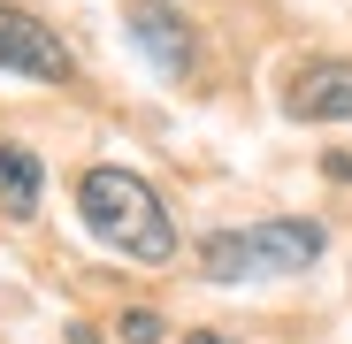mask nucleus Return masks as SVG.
I'll return each instance as SVG.
<instances>
[{"instance_id": "f257e3e1", "label": "nucleus", "mask_w": 352, "mask_h": 344, "mask_svg": "<svg viewBox=\"0 0 352 344\" xmlns=\"http://www.w3.org/2000/svg\"><path fill=\"white\" fill-rule=\"evenodd\" d=\"M77 214H85V229L107 253H123L138 268H168L176 260V222H168L161 192L138 168H85L77 176Z\"/></svg>"}, {"instance_id": "f03ea898", "label": "nucleus", "mask_w": 352, "mask_h": 344, "mask_svg": "<svg viewBox=\"0 0 352 344\" xmlns=\"http://www.w3.org/2000/svg\"><path fill=\"white\" fill-rule=\"evenodd\" d=\"M329 253V229L307 214H276L245 229H214L199 238V275L207 283H276V275H307Z\"/></svg>"}, {"instance_id": "7ed1b4c3", "label": "nucleus", "mask_w": 352, "mask_h": 344, "mask_svg": "<svg viewBox=\"0 0 352 344\" xmlns=\"http://www.w3.org/2000/svg\"><path fill=\"white\" fill-rule=\"evenodd\" d=\"M0 77L69 84V77H77V62H69V46L54 38L38 16H23V8H8V0H0Z\"/></svg>"}, {"instance_id": "20e7f679", "label": "nucleus", "mask_w": 352, "mask_h": 344, "mask_svg": "<svg viewBox=\"0 0 352 344\" xmlns=\"http://www.w3.org/2000/svg\"><path fill=\"white\" fill-rule=\"evenodd\" d=\"M123 31H131V46L146 54L161 77H192V62H199V31L184 23V8H176V0H131V8H123Z\"/></svg>"}, {"instance_id": "39448f33", "label": "nucleus", "mask_w": 352, "mask_h": 344, "mask_svg": "<svg viewBox=\"0 0 352 344\" xmlns=\"http://www.w3.org/2000/svg\"><path fill=\"white\" fill-rule=\"evenodd\" d=\"M283 115L291 123H344L352 130V62H337V54L307 62L299 77L283 84Z\"/></svg>"}, {"instance_id": "423d86ee", "label": "nucleus", "mask_w": 352, "mask_h": 344, "mask_svg": "<svg viewBox=\"0 0 352 344\" xmlns=\"http://www.w3.org/2000/svg\"><path fill=\"white\" fill-rule=\"evenodd\" d=\"M38 192H46V168H38V153L0 138V207H8V214H31V207H38Z\"/></svg>"}, {"instance_id": "0eeeda50", "label": "nucleus", "mask_w": 352, "mask_h": 344, "mask_svg": "<svg viewBox=\"0 0 352 344\" xmlns=\"http://www.w3.org/2000/svg\"><path fill=\"white\" fill-rule=\"evenodd\" d=\"M123 344H161V314H123Z\"/></svg>"}, {"instance_id": "6e6552de", "label": "nucleus", "mask_w": 352, "mask_h": 344, "mask_svg": "<svg viewBox=\"0 0 352 344\" xmlns=\"http://www.w3.org/2000/svg\"><path fill=\"white\" fill-rule=\"evenodd\" d=\"M184 344H238V336H214V329H192Z\"/></svg>"}, {"instance_id": "1a4fd4ad", "label": "nucleus", "mask_w": 352, "mask_h": 344, "mask_svg": "<svg viewBox=\"0 0 352 344\" xmlns=\"http://www.w3.org/2000/svg\"><path fill=\"white\" fill-rule=\"evenodd\" d=\"M77 344H85V336H77Z\"/></svg>"}]
</instances>
